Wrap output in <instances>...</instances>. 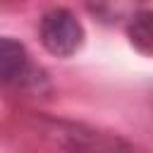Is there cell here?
<instances>
[{
    "mask_svg": "<svg viewBox=\"0 0 153 153\" xmlns=\"http://www.w3.org/2000/svg\"><path fill=\"white\" fill-rule=\"evenodd\" d=\"M127 36H129V43L141 55H151L153 53V14L148 10L134 12L127 19Z\"/></svg>",
    "mask_w": 153,
    "mask_h": 153,
    "instance_id": "3957f363",
    "label": "cell"
},
{
    "mask_svg": "<svg viewBox=\"0 0 153 153\" xmlns=\"http://www.w3.org/2000/svg\"><path fill=\"white\" fill-rule=\"evenodd\" d=\"M38 38L43 48L55 57H72L84 45V26L69 10H50L38 24Z\"/></svg>",
    "mask_w": 153,
    "mask_h": 153,
    "instance_id": "6da1fadb",
    "label": "cell"
},
{
    "mask_svg": "<svg viewBox=\"0 0 153 153\" xmlns=\"http://www.w3.org/2000/svg\"><path fill=\"white\" fill-rule=\"evenodd\" d=\"M88 12L98 17L105 24L115 22H127L134 12H139V0H86Z\"/></svg>",
    "mask_w": 153,
    "mask_h": 153,
    "instance_id": "277c9868",
    "label": "cell"
},
{
    "mask_svg": "<svg viewBox=\"0 0 153 153\" xmlns=\"http://www.w3.org/2000/svg\"><path fill=\"white\" fill-rule=\"evenodd\" d=\"M29 72V53L26 48L10 38L0 36V81H19Z\"/></svg>",
    "mask_w": 153,
    "mask_h": 153,
    "instance_id": "7a4b0ae2",
    "label": "cell"
}]
</instances>
